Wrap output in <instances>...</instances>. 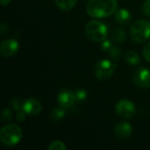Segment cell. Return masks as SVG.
<instances>
[{"label": "cell", "instance_id": "6da1fadb", "mask_svg": "<svg viewBox=\"0 0 150 150\" xmlns=\"http://www.w3.org/2000/svg\"><path fill=\"white\" fill-rule=\"evenodd\" d=\"M117 0H90L86 10L91 17L103 18L112 15L117 11Z\"/></svg>", "mask_w": 150, "mask_h": 150}, {"label": "cell", "instance_id": "7a4b0ae2", "mask_svg": "<svg viewBox=\"0 0 150 150\" xmlns=\"http://www.w3.org/2000/svg\"><path fill=\"white\" fill-rule=\"evenodd\" d=\"M22 139V130L16 124H7L0 130V141L6 147H13Z\"/></svg>", "mask_w": 150, "mask_h": 150}, {"label": "cell", "instance_id": "3957f363", "mask_svg": "<svg viewBox=\"0 0 150 150\" xmlns=\"http://www.w3.org/2000/svg\"><path fill=\"white\" fill-rule=\"evenodd\" d=\"M85 33L95 42H103L108 34L107 26L98 20H91L85 25Z\"/></svg>", "mask_w": 150, "mask_h": 150}, {"label": "cell", "instance_id": "277c9868", "mask_svg": "<svg viewBox=\"0 0 150 150\" xmlns=\"http://www.w3.org/2000/svg\"><path fill=\"white\" fill-rule=\"evenodd\" d=\"M130 35L136 43H143L150 38V22L145 19L136 20L131 26Z\"/></svg>", "mask_w": 150, "mask_h": 150}, {"label": "cell", "instance_id": "5b68a950", "mask_svg": "<svg viewBox=\"0 0 150 150\" xmlns=\"http://www.w3.org/2000/svg\"><path fill=\"white\" fill-rule=\"evenodd\" d=\"M117 66L112 61L100 60L96 63L95 66V76L100 81L108 80L115 72Z\"/></svg>", "mask_w": 150, "mask_h": 150}, {"label": "cell", "instance_id": "8992f818", "mask_svg": "<svg viewBox=\"0 0 150 150\" xmlns=\"http://www.w3.org/2000/svg\"><path fill=\"white\" fill-rule=\"evenodd\" d=\"M133 81L136 86L143 89L150 88V69L145 67L138 68L134 75Z\"/></svg>", "mask_w": 150, "mask_h": 150}, {"label": "cell", "instance_id": "52a82bcc", "mask_svg": "<svg viewBox=\"0 0 150 150\" xmlns=\"http://www.w3.org/2000/svg\"><path fill=\"white\" fill-rule=\"evenodd\" d=\"M115 111L120 117L123 119H129L135 112V105L131 100L121 99L117 103Z\"/></svg>", "mask_w": 150, "mask_h": 150}, {"label": "cell", "instance_id": "ba28073f", "mask_svg": "<svg viewBox=\"0 0 150 150\" xmlns=\"http://www.w3.org/2000/svg\"><path fill=\"white\" fill-rule=\"evenodd\" d=\"M57 98H58L59 105L62 106L63 108H70L77 101L76 93L74 91H68V90L62 91L58 94Z\"/></svg>", "mask_w": 150, "mask_h": 150}, {"label": "cell", "instance_id": "9c48e42d", "mask_svg": "<svg viewBox=\"0 0 150 150\" xmlns=\"http://www.w3.org/2000/svg\"><path fill=\"white\" fill-rule=\"evenodd\" d=\"M18 43L16 40L13 39H8L4 40L0 45V53L4 57H11L18 50Z\"/></svg>", "mask_w": 150, "mask_h": 150}, {"label": "cell", "instance_id": "30bf717a", "mask_svg": "<svg viewBox=\"0 0 150 150\" xmlns=\"http://www.w3.org/2000/svg\"><path fill=\"white\" fill-rule=\"evenodd\" d=\"M42 110V105L40 102L35 98H30L24 101L23 103V111L25 112L26 114L31 116L38 115Z\"/></svg>", "mask_w": 150, "mask_h": 150}, {"label": "cell", "instance_id": "8fae6325", "mask_svg": "<svg viewBox=\"0 0 150 150\" xmlns=\"http://www.w3.org/2000/svg\"><path fill=\"white\" fill-rule=\"evenodd\" d=\"M114 133L120 139H127L133 134V127L127 122H120L115 126Z\"/></svg>", "mask_w": 150, "mask_h": 150}, {"label": "cell", "instance_id": "7c38bea8", "mask_svg": "<svg viewBox=\"0 0 150 150\" xmlns=\"http://www.w3.org/2000/svg\"><path fill=\"white\" fill-rule=\"evenodd\" d=\"M114 18L119 24L125 25H127L131 22L132 15L128 10L121 8V9L117 10L114 12Z\"/></svg>", "mask_w": 150, "mask_h": 150}, {"label": "cell", "instance_id": "4fadbf2b", "mask_svg": "<svg viewBox=\"0 0 150 150\" xmlns=\"http://www.w3.org/2000/svg\"><path fill=\"white\" fill-rule=\"evenodd\" d=\"M55 4L62 11L71 10L76 4L77 0H54Z\"/></svg>", "mask_w": 150, "mask_h": 150}, {"label": "cell", "instance_id": "5bb4252c", "mask_svg": "<svg viewBox=\"0 0 150 150\" xmlns=\"http://www.w3.org/2000/svg\"><path fill=\"white\" fill-rule=\"evenodd\" d=\"M140 61L141 59L139 54L134 51H129L126 54V62L129 65H137L140 63Z\"/></svg>", "mask_w": 150, "mask_h": 150}, {"label": "cell", "instance_id": "9a60e30c", "mask_svg": "<svg viewBox=\"0 0 150 150\" xmlns=\"http://www.w3.org/2000/svg\"><path fill=\"white\" fill-rule=\"evenodd\" d=\"M65 115V112H64V108L62 106H59V107H54L52 112H51V118L54 120H61L64 117Z\"/></svg>", "mask_w": 150, "mask_h": 150}, {"label": "cell", "instance_id": "2e32d148", "mask_svg": "<svg viewBox=\"0 0 150 150\" xmlns=\"http://www.w3.org/2000/svg\"><path fill=\"white\" fill-rule=\"evenodd\" d=\"M112 38L117 42H123L126 40V33L122 29H116L113 32Z\"/></svg>", "mask_w": 150, "mask_h": 150}, {"label": "cell", "instance_id": "e0dca14e", "mask_svg": "<svg viewBox=\"0 0 150 150\" xmlns=\"http://www.w3.org/2000/svg\"><path fill=\"white\" fill-rule=\"evenodd\" d=\"M48 150H67V147L64 142L61 141H54L48 146Z\"/></svg>", "mask_w": 150, "mask_h": 150}, {"label": "cell", "instance_id": "ac0fdd59", "mask_svg": "<svg viewBox=\"0 0 150 150\" xmlns=\"http://www.w3.org/2000/svg\"><path fill=\"white\" fill-rule=\"evenodd\" d=\"M108 52H109V55L115 60H118V58L120 56V54H121V50L116 46H112L108 50Z\"/></svg>", "mask_w": 150, "mask_h": 150}, {"label": "cell", "instance_id": "d6986e66", "mask_svg": "<svg viewBox=\"0 0 150 150\" xmlns=\"http://www.w3.org/2000/svg\"><path fill=\"white\" fill-rule=\"evenodd\" d=\"M75 93H76V96L77 100L80 101V102L85 100L86 98H87V92H86V91L83 90V89H77V90L75 91Z\"/></svg>", "mask_w": 150, "mask_h": 150}, {"label": "cell", "instance_id": "ffe728a7", "mask_svg": "<svg viewBox=\"0 0 150 150\" xmlns=\"http://www.w3.org/2000/svg\"><path fill=\"white\" fill-rule=\"evenodd\" d=\"M23 103L22 101L18 100V99H14L11 102L12 107L16 110V111H21L23 110Z\"/></svg>", "mask_w": 150, "mask_h": 150}, {"label": "cell", "instance_id": "44dd1931", "mask_svg": "<svg viewBox=\"0 0 150 150\" xmlns=\"http://www.w3.org/2000/svg\"><path fill=\"white\" fill-rule=\"evenodd\" d=\"M11 112L9 109H4L2 112V119L4 121H10L11 120Z\"/></svg>", "mask_w": 150, "mask_h": 150}, {"label": "cell", "instance_id": "7402d4cb", "mask_svg": "<svg viewBox=\"0 0 150 150\" xmlns=\"http://www.w3.org/2000/svg\"><path fill=\"white\" fill-rule=\"evenodd\" d=\"M143 56L147 62H150V42H149L147 45H145L143 48Z\"/></svg>", "mask_w": 150, "mask_h": 150}, {"label": "cell", "instance_id": "603a6c76", "mask_svg": "<svg viewBox=\"0 0 150 150\" xmlns=\"http://www.w3.org/2000/svg\"><path fill=\"white\" fill-rule=\"evenodd\" d=\"M142 11L145 15L150 17V0H146L142 4Z\"/></svg>", "mask_w": 150, "mask_h": 150}, {"label": "cell", "instance_id": "cb8c5ba5", "mask_svg": "<svg viewBox=\"0 0 150 150\" xmlns=\"http://www.w3.org/2000/svg\"><path fill=\"white\" fill-rule=\"evenodd\" d=\"M112 47V45L111 40H105L103 42H101V48H102L104 51H108Z\"/></svg>", "mask_w": 150, "mask_h": 150}, {"label": "cell", "instance_id": "d4e9b609", "mask_svg": "<svg viewBox=\"0 0 150 150\" xmlns=\"http://www.w3.org/2000/svg\"><path fill=\"white\" fill-rule=\"evenodd\" d=\"M25 112H24L23 110L21 111H18L17 112V115H16V120L18 121V122H23L25 120Z\"/></svg>", "mask_w": 150, "mask_h": 150}, {"label": "cell", "instance_id": "484cf974", "mask_svg": "<svg viewBox=\"0 0 150 150\" xmlns=\"http://www.w3.org/2000/svg\"><path fill=\"white\" fill-rule=\"evenodd\" d=\"M7 26H6V25L4 24V23H2L1 24V26H0V33H1V34L3 35V34H4L5 33H7Z\"/></svg>", "mask_w": 150, "mask_h": 150}, {"label": "cell", "instance_id": "4316f807", "mask_svg": "<svg viewBox=\"0 0 150 150\" xmlns=\"http://www.w3.org/2000/svg\"><path fill=\"white\" fill-rule=\"evenodd\" d=\"M11 1V0H0V4H1V5H3V6H6V5H8V4H10Z\"/></svg>", "mask_w": 150, "mask_h": 150}]
</instances>
